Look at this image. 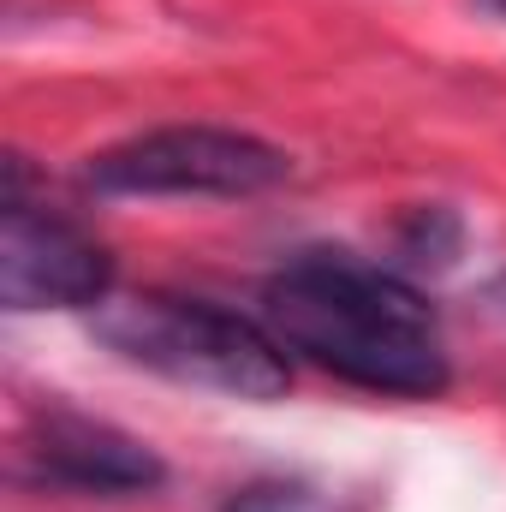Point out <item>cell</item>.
I'll return each mask as SVG.
<instances>
[{"label":"cell","instance_id":"obj_1","mask_svg":"<svg viewBox=\"0 0 506 512\" xmlns=\"http://www.w3.org/2000/svg\"><path fill=\"white\" fill-rule=\"evenodd\" d=\"M268 334L316 370L393 399L447 387V340L435 310L387 268L352 256H298L262 286Z\"/></svg>","mask_w":506,"mask_h":512},{"label":"cell","instance_id":"obj_2","mask_svg":"<svg viewBox=\"0 0 506 512\" xmlns=\"http://www.w3.org/2000/svg\"><path fill=\"white\" fill-rule=\"evenodd\" d=\"M96 334L120 358L185 387H215L233 399H280L292 387L286 346L268 334V322L209 298H185V292L102 298Z\"/></svg>","mask_w":506,"mask_h":512},{"label":"cell","instance_id":"obj_3","mask_svg":"<svg viewBox=\"0 0 506 512\" xmlns=\"http://www.w3.org/2000/svg\"><path fill=\"white\" fill-rule=\"evenodd\" d=\"M286 173V149L227 126H161L90 155V185L120 197H256Z\"/></svg>","mask_w":506,"mask_h":512},{"label":"cell","instance_id":"obj_4","mask_svg":"<svg viewBox=\"0 0 506 512\" xmlns=\"http://www.w3.org/2000/svg\"><path fill=\"white\" fill-rule=\"evenodd\" d=\"M108 286H114V262L84 227L42 215L18 191H6V215H0L6 310H84V304H102Z\"/></svg>","mask_w":506,"mask_h":512},{"label":"cell","instance_id":"obj_5","mask_svg":"<svg viewBox=\"0 0 506 512\" xmlns=\"http://www.w3.org/2000/svg\"><path fill=\"white\" fill-rule=\"evenodd\" d=\"M36 477L78 489V495H149L161 489V459L114 423L78 417V411H48L36 441H30Z\"/></svg>","mask_w":506,"mask_h":512},{"label":"cell","instance_id":"obj_6","mask_svg":"<svg viewBox=\"0 0 506 512\" xmlns=\"http://www.w3.org/2000/svg\"><path fill=\"white\" fill-rule=\"evenodd\" d=\"M227 512H316V501L298 483H251L227 501Z\"/></svg>","mask_w":506,"mask_h":512},{"label":"cell","instance_id":"obj_7","mask_svg":"<svg viewBox=\"0 0 506 512\" xmlns=\"http://www.w3.org/2000/svg\"><path fill=\"white\" fill-rule=\"evenodd\" d=\"M483 6H495V12H501V18H506V0H483Z\"/></svg>","mask_w":506,"mask_h":512}]
</instances>
